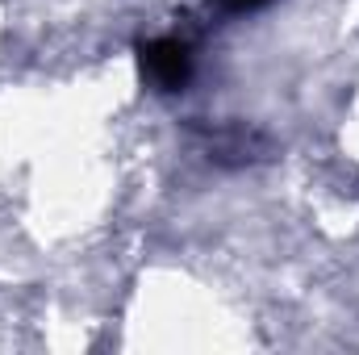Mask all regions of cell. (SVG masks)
<instances>
[{
    "instance_id": "1",
    "label": "cell",
    "mask_w": 359,
    "mask_h": 355,
    "mask_svg": "<svg viewBox=\"0 0 359 355\" xmlns=\"http://www.w3.org/2000/svg\"><path fill=\"white\" fill-rule=\"evenodd\" d=\"M138 67L159 92H180L192 76V55L180 38H151L138 46Z\"/></svg>"
},
{
    "instance_id": "2",
    "label": "cell",
    "mask_w": 359,
    "mask_h": 355,
    "mask_svg": "<svg viewBox=\"0 0 359 355\" xmlns=\"http://www.w3.org/2000/svg\"><path fill=\"white\" fill-rule=\"evenodd\" d=\"M226 13H255V8H264L268 0H217Z\"/></svg>"
}]
</instances>
